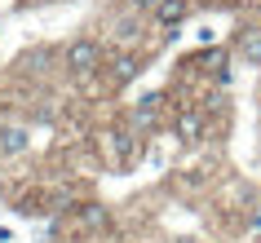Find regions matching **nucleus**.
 I'll return each mask as SVG.
<instances>
[{"instance_id":"obj_1","label":"nucleus","mask_w":261,"mask_h":243,"mask_svg":"<svg viewBox=\"0 0 261 243\" xmlns=\"http://www.w3.org/2000/svg\"><path fill=\"white\" fill-rule=\"evenodd\" d=\"M97 67H102V44H97V40L67 44V71H71V75H93Z\"/></svg>"},{"instance_id":"obj_2","label":"nucleus","mask_w":261,"mask_h":243,"mask_svg":"<svg viewBox=\"0 0 261 243\" xmlns=\"http://www.w3.org/2000/svg\"><path fill=\"white\" fill-rule=\"evenodd\" d=\"M27 146H31L27 128H18V124H5V128H0V155H22Z\"/></svg>"},{"instance_id":"obj_3","label":"nucleus","mask_w":261,"mask_h":243,"mask_svg":"<svg viewBox=\"0 0 261 243\" xmlns=\"http://www.w3.org/2000/svg\"><path fill=\"white\" fill-rule=\"evenodd\" d=\"M160 102H164L160 93H146V97H142L138 106H133V128H155V115H160Z\"/></svg>"},{"instance_id":"obj_4","label":"nucleus","mask_w":261,"mask_h":243,"mask_svg":"<svg viewBox=\"0 0 261 243\" xmlns=\"http://www.w3.org/2000/svg\"><path fill=\"white\" fill-rule=\"evenodd\" d=\"M186 14H191V5H186V0H160V5H155V18H160V27H177Z\"/></svg>"},{"instance_id":"obj_5","label":"nucleus","mask_w":261,"mask_h":243,"mask_svg":"<svg viewBox=\"0 0 261 243\" xmlns=\"http://www.w3.org/2000/svg\"><path fill=\"white\" fill-rule=\"evenodd\" d=\"M199 133H204V115L199 111H181L177 115V137L181 142H199Z\"/></svg>"},{"instance_id":"obj_6","label":"nucleus","mask_w":261,"mask_h":243,"mask_svg":"<svg viewBox=\"0 0 261 243\" xmlns=\"http://www.w3.org/2000/svg\"><path fill=\"white\" fill-rule=\"evenodd\" d=\"M239 53H244L248 67H261V31H257V27L239 36Z\"/></svg>"},{"instance_id":"obj_7","label":"nucleus","mask_w":261,"mask_h":243,"mask_svg":"<svg viewBox=\"0 0 261 243\" xmlns=\"http://www.w3.org/2000/svg\"><path fill=\"white\" fill-rule=\"evenodd\" d=\"M138 71H142V67H138V58H133V53H120L115 62H111V80H115V84H128Z\"/></svg>"},{"instance_id":"obj_8","label":"nucleus","mask_w":261,"mask_h":243,"mask_svg":"<svg viewBox=\"0 0 261 243\" xmlns=\"http://www.w3.org/2000/svg\"><path fill=\"white\" fill-rule=\"evenodd\" d=\"M80 221H84L89 230H107V221H111V217H107V208H97V203H89V208L80 212Z\"/></svg>"},{"instance_id":"obj_9","label":"nucleus","mask_w":261,"mask_h":243,"mask_svg":"<svg viewBox=\"0 0 261 243\" xmlns=\"http://www.w3.org/2000/svg\"><path fill=\"white\" fill-rule=\"evenodd\" d=\"M115 36H120V40L128 44L133 36H138V22H133V18H120V22H115Z\"/></svg>"},{"instance_id":"obj_10","label":"nucleus","mask_w":261,"mask_h":243,"mask_svg":"<svg viewBox=\"0 0 261 243\" xmlns=\"http://www.w3.org/2000/svg\"><path fill=\"white\" fill-rule=\"evenodd\" d=\"M128 5H133V9H155L160 0H128Z\"/></svg>"}]
</instances>
